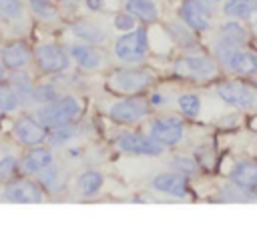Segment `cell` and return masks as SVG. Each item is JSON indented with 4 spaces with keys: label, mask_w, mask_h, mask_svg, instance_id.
Listing matches in <instances>:
<instances>
[{
    "label": "cell",
    "mask_w": 257,
    "mask_h": 228,
    "mask_svg": "<svg viewBox=\"0 0 257 228\" xmlns=\"http://www.w3.org/2000/svg\"><path fill=\"white\" fill-rule=\"evenodd\" d=\"M213 60L219 66H223L227 72L241 78H249L257 74V52L247 46H233L215 38Z\"/></svg>",
    "instance_id": "1"
},
{
    "label": "cell",
    "mask_w": 257,
    "mask_h": 228,
    "mask_svg": "<svg viewBox=\"0 0 257 228\" xmlns=\"http://www.w3.org/2000/svg\"><path fill=\"white\" fill-rule=\"evenodd\" d=\"M157 80L155 72L145 68V66H128V68H118L110 74L108 86L116 94L124 96H139L151 88V84Z\"/></svg>",
    "instance_id": "2"
},
{
    "label": "cell",
    "mask_w": 257,
    "mask_h": 228,
    "mask_svg": "<svg viewBox=\"0 0 257 228\" xmlns=\"http://www.w3.org/2000/svg\"><path fill=\"white\" fill-rule=\"evenodd\" d=\"M149 54V28L139 24L135 30L124 32L114 42V56L124 64H139Z\"/></svg>",
    "instance_id": "3"
},
{
    "label": "cell",
    "mask_w": 257,
    "mask_h": 228,
    "mask_svg": "<svg viewBox=\"0 0 257 228\" xmlns=\"http://www.w3.org/2000/svg\"><path fill=\"white\" fill-rule=\"evenodd\" d=\"M173 72L179 78L191 80V82H203V80H211L219 74L217 70V62L205 54L199 52H191V54H183L181 58H177L173 62Z\"/></svg>",
    "instance_id": "4"
},
{
    "label": "cell",
    "mask_w": 257,
    "mask_h": 228,
    "mask_svg": "<svg viewBox=\"0 0 257 228\" xmlns=\"http://www.w3.org/2000/svg\"><path fill=\"white\" fill-rule=\"evenodd\" d=\"M80 114V104L72 96H64L58 100H52L46 108L38 112V120L44 128H58L72 124Z\"/></svg>",
    "instance_id": "5"
},
{
    "label": "cell",
    "mask_w": 257,
    "mask_h": 228,
    "mask_svg": "<svg viewBox=\"0 0 257 228\" xmlns=\"http://www.w3.org/2000/svg\"><path fill=\"white\" fill-rule=\"evenodd\" d=\"M215 92L225 104L239 110H251L257 102V90L243 80H223L215 86Z\"/></svg>",
    "instance_id": "6"
},
{
    "label": "cell",
    "mask_w": 257,
    "mask_h": 228,
    "mask_svg": "<svg viewBox=\"0 0 257 228\" xmlns=\"http://www.w3.org/2000/svg\"><path fill=\"white\" fill-rule=\"evenodd\" d=\"M114 144L118 150L135 156H161L165 152V146L155 142L149 134L135 132V130H124L114 138Z\"/></svg>",
    "instance_id": "7"
},
{
    "label": "cell",
    "mask_w": 257,
    "mask_h": 228,
    "mask_svg": "<svg viewBox=\"0 0 257 228\" xmlns=\"http://www.w3.org/2000/svg\"><path fill=\"white\" fill-rule=\"evenodd\" d=\"M185 134V122L179 116H157L149 124V136L161 146H177Z\"/></svg>",
    "instance_id": "8"
},
{
    "label": "cell",
    "mask_w": 257,
    "mask_h": 228,
    "mask_svg": "<svg viewBox=\"0 0 257 228\" xmlns=\"http://www.w3.org/2000/svg\"><path fill=\"white\" fill-rule=\"evenodd\" d=\"M147 114H149V104L139 96H126L108 108V118L122 126L139 124L141 120L147 118Z\"/></svg>",
    "instance_id": "9"
},
{
    "label": "cell",
    "mask_w": 257,
    "mask_h": 228,
    "mask_svg": "<svg viewBox=\"0 0 257 228\" xmlns=\"http://www.w3.org/2000/svg\"><path fill=\"white\" fill-rule=\"evenodd\" d=\"M177 14H179V20L187 28H191L195 34L207 32L211 28V12L205 10L197 0H181Z\"/></svg>",
    "instance_id": "10"
},
{
    "label": "cell",
    "mask_w": 257,
    "mask_h": 228,
    "mask_svg": "<svg viewBox=\"0 0 257 228\" xmlns=\"http://www.w3.org/2000/svg\"><path fill=\"white\" fill-rule=\"evenodd\" d=\"M153 190L155 192H161V194H167V196H175V198H185L189 192H191V186H189V176L185 174H179V172H161L153 178L151 182Z\"/></svg>",
    "instance_id": "11"
},
{
    "label": "cell",
    "mask_w": 257,
    "mask_h": 228,
    "mask_svg": "<svg viewBox=\"0 0 257 228\" xmlns=\"http://www.w3.org/2000/svg\"><path fill=\"white\" fill-rule=\"evenodd\" d=\"M229 182L237 188L257 192V160L241 158L229 170Z\"/></svg>",
    "instance_id": "12"
},
{
    "label": "cell",
    "mask_w": 257,
    "mask_h": 228,
    "mask_svg": "<svg viewBox=\"0 0 257 228\" xmlns=\"http://www.w3.org/2000/svg\"><path fill=\"white\" fill-rule=\"evenodd\" d=\"M165 30H167L169 38L173 40V44H175L177 48H181L183 52L191 54V52H195V50L199 48V40H197L199 34H195L191 28H187L179 18L167 22V24H165Z\"/></svg>",
    "instance_id": "13"
},
{
    "label": "cell",
    "mask_w": 257,
    "mask_h": 228,
    "mask_svg": "<svg viewBox=\"0 0 257 228\" xmlns=\"http://www.w3.org/2000/svg\"><path fill=\"white\" fill-rule=\"evenodd\" d=\"M36 58L42 70L46 72H60L68 66V56L62 48L54 46V44H42L36 50Z\"/></svg>",
    "instance_id": "14"
},
{
    "label": "cell",
    "mask_w": 257,
    "mask_h": 228,
    "mask_svg": "<svg viewBox=\"0 0 257 228\" xmlns=\"http://www.w3.org/2000/svg\"><path fill=\"white\" fill-rule=\"evenodd\" d=\"M4 196H6V200L18 202V204H36L42 200L40 188L28 180H18L14 184H8Z\"/></svg>",
    "instance_id": "15"
},
{
    "label": "cell",
    "mask_w": 257,
    "mask_h": 228,
    "mask_svg": "<svg viewBox=\"0 0 257 228\" xmlns=\"http://www.w3.org/2000/svg\"><path fill=\"white\" fill-rule=\"evenodd\" d=\"M124 12L137 18V22L149 26L159 20V6L155 0H126Z\"/></svg>",
    "instance_id": "16"
},
{
    "label": "cell",
    "mask_w": 257,
    "mask_h": 228,
    "mask_svg": "<svg viewBox=\"0 0 257 228\" xmlns=\"http://www.w3.org/2000/svg\"><path fill=\"white\" fill-rule=\"evenodd\" d=\"M247 28L239 22V20H227L219 26L217 30V40L221 42H227V44H233V46H245L247 44Z\"/></svg>",
    "instance_id": "17"
},
{
    "label": "cell",
    "mask_w": 257,
    "mask_h": 228,
    "mask_svg": "<svg viewBox=\"0 0 257 228\" xmlns=\"http://www.w3.org/2000/svg\"><path fill=\"white\" fill-rule=\"evenodd\" d=\"M14 132H16V138L22 144H40L44 140V136H46L44 126L38 124V122H34V120H30V118L18 120Z\"/></svg>",
    "instance_id": "18"
},
{
    "label": "cell",
    "mask_w": 257,
    "mask_h": 228,
    "mask_svg": "<svg viewBox=\"0 0 257 228\" xmlns=\"http://www.w3.org/2000/svg\"><path fill=\"white\" fill-rule=\"evenodd\" d=\"M223 14L231 20H249L257 14V0H223Z\"/></svg>",
    "instance_id": "19"
},
{
    "label": "cell",
    "mask_w": 257,
    "mask_h": 228,
    "mask_svg": "<svg viewBox=\"0 0 257 228\" xmlns=\"http://www.w3.org/2000/svg\"><path fill=\"white\" fill-rule=\"evenodd\" d=\"M0 56L6 68H22L30 58V50L24 42H10L2 48Z\"/></svg>",
    "instance_id": "20"
},
{
    "label": "cell",
    "mask_w": 257,
    "mask_h": 228,
    "mask_svg": "<svg viewBox=\"0 0 257 228\" xmlns=\"http://www.w3.org/2000/svg\"><path fill=\"white\" fill-rule=\"evenodd\" d=\"M52 164V154L46 148H34L30 150L24 160H22V170L26 174H34V172H42Z\"/></svg>",
    "instance_id": "21"
},
{
    "label": "cell",
    "mask_w": 257,
    "mask_h": 228,
    "mask_svg": "<svg viewBox=\"0 0 257 228\" xmlns=\"http://www.w3.org/2000/svg\"><path fill=\"white\" fill-rule=\"evenodd\" d=\"M70 54L74 58V62L84 68V70H96L100 66V54L90 46V44H80V46H72Z\"/></svg>",
    "instance_id": "22"
},
{
    "label": "cell",
    "mask_w": 257,
    "mask_h": 228,
    "mask_svg": "<svg viewBox=\"0 0 257 228\" xmlns=\"http://www.w3.org/2000/svg\"><path fill=\"white\" fill-rule=\"evenodd\" d=\"M177 108L187 118H197L201 112V96L195 92H185L177 98Z\"/></svg>",
    "instance_id": "23"
},
{
    "label": "cell",
    "mask_w": 257,
    "mask_h": 228,
    "mask_svg": "<svg viewBox=\"0 0 257 228\" xmlns=\"http://www.w3.org/2000/svg\"><path fill=\"white\" fill-rule=\"evenodd\" d=\"M72 32L78 36V38H82V40H86L88 44H98V42H102L104 40V32L96 26V24H92V22H76L74 26H72Z\"/></svg>",
    "instance_id": "24"
},
{
    "label": "cell",
    "mask_w": 257,
    "mask_h": 228,
    "mask_svg": "<svg viewBox=\"0 0 257 228\" xmlns=\"http://www.w3.org/2000/svg\"><path fill=\"white\" fill-rule=\"evenodd\" d=\"M102 182H104V178H102L100 172H96V170H86V172L78 178V188H80V192H82L84 196H94V194L102 188Z\"/></svg>",
    "instance_id": "25"
},
{
    "label": "cell",
    "mask_w": 257,
    "mask_h": 228,
    "mask_svg": "<svg viewBox=\"0 0 257 228\" xmlns=\"http://www.w3.org/2000/svg\"><path fill=\"white\" fill-rule=\"evenodd\" d=\"M171 168L179 174H185V176H193L199 172V160L193 158V156H175L171 160Z\"/></svg>",
    "instance_id": "26"
},
{
    "label": "cell",
    "mask_w": 257,
    "mask_h": 228,
    "mask_svg": "<svg viewBox=\"0 0 257 228\" xmlns=\"http://www.w3.org/2000/svg\"><path fill=\"white\" fill-rule=\"evenodd\" d=\"M221 194H223V200H227V202H251V200H257V192H249V190L237 188L231 182L221 190Z\"/></svg>",
    "instance_id": "27"
},
{
    "label": "cell",
    "mask_w": 257,
    "mask_h": 228,
    "mask_svg": "<svg viewBox=\"0 0 257 228\" xmlns=\"http://www.w3.org/2000/svg\"><path fill=\"white\" fill-rule=\"evenodd\" d=\"M18 102V96L12 88H8L6 84H0V112H6V110H12Z\"/></svg>",
    "instance_id": "28"
},
{
    "label": "cell",
    "mask_w": 257,
    "mask_h": 228,
    "mask_svg": "<svg viewBox=\"0 0 257 228\" xmlns=\"http://www.w3.org/2000/svg\"><path fill=\"white\" fill-rule=\"evenodd\" d=\"M139 24H137V18L135 16H131L128 12H118L116 16H114V28L118 30V32H131V30H135Z\"/></svg>",
    "instance_id": "29"
},
{
    "label": "cell",
    "mask_w": 257,
    "mask_h": 228,
    "mask_svg": "<svg viewBox=\"0 0 257 228\" xmlns=\"http://www.w3.org/2000/svg\"><path fill=\"white\" fill-rule=\"evenodd\" d=\"M20 12H22V6L18 0H0V14L2 16L14 18V16H20Z\"/></svg>",
    "instance_id": "30"
},
{
    "label": "cell",
    "mask_w": 257,
    "mask_h": 228,
    "mask_svg": "<svg viewBox=\"0 0 257 228\" xmlns=\"http://www.w3.org/2000/svg\"><path fill=\"white\" fill-rule=\"evenodd\" d=\"M32 10L42 18H52L54 16V8L50 6L48 0H32Z\"/></svg>",
    "instance_id": "31"
},
{
    "label": "cell",
    "mask_w": 257,
    "mask_h": 228,
    "mask_svg": "<svg viewBox=\"0 0 257 228\" xmlns=\"http://www.w3.org/2000/svg\"><path fill=\"white\" fill-rule=\"evenodd\" d=\"M14 164H16V160L14 158H2L0 160V180H4L12 170H14Z\"/></svg>",
    "instance_id": "32"
},
{
    "label": "cell",
    "mask_w": 257,
    "mask_h": 228,
    "mask_svg": "<svg viewBox=\"0 0 257 228\" xmlns=\"http://www.w3.org/2000/svg\"><path fill=\"white\" fill-rule=\"evenodd\" d=\"M38 96V100H46V102H52V100H56V90L52 88V86H42V88H38V92H36Z\"/></svg>",
    "instance_id": "33"
},
{
    "label": "cell",
    "mask_w": 257,
    "mask_h": 228,
    "mask_svg": "<svg viewBox=\"0 0 257 228\" xmlns=\"http://www.w3.org/2000/svg\"><path fill=\"white\" fill-rule=\"evenodd\" d=\"M165 102H167L165 94H159V92H155V94H151V96H149V104H151V106H163Z\"/></svg>",
    "instance_id": "34"
},
{
    "label": "cell",
    "mask_w": 257,
    "mask_h": 228,
    "mask_svg": "<svg viewBox=\"0 0 257 228\" xmlns=\"http://www.w3.org/2000/svg\"><path fill=\"white\" fill-rule=\"evenodd\" d=\"M197 2H199V4H201L205 10H209V12H213V10H215L219 4H223V0H197Z\"/></svg>",
    "instance_id": "35"
},
{
    "label": "cell",
    "mask_w": 257,
    "mask_h": 228,
    "mask_svg": "<svg viewBox=\"0 0 257 228\" xmlns=\"http://www.w3.org/2000/svg\"><path fill=\"white\" fill-rule=\"evenodd\" d=\"M84 2H86V6H88L90 10H100L102 4H104V0H84Z\"/></svg>",
    "instance_id": "36"
},
{
    "label": "cell",
    "mask_w": 257,
    "mask_h": 228,
    "mask_svg": "<svg viewBox=\"0 0 257 228\" xmlns=\"http://www.w3.org/2000/svg\"><path fill=\"white\" fill-rule=\"evenodd\" d=\"M0 76H2V70H0Z\"/></svg>",
    "instance_id": "37"
},
{
    "label": "cell",
    "mask_w": 257,
    "mask_h": 228,
    "mask_svg": "<svg viewBox=\"0 0 257 228\" xmlns=\"http://www.w3.org/2000/svg\"><path fill=\"white\" fill-rule=\"evenodd\" d=\"M48 2H50V0H48Z\"/></svg>",
    "instance_id": "38"
}]
</instances>
